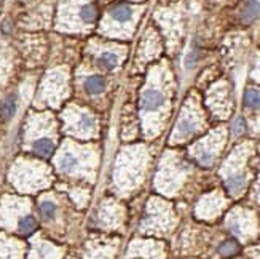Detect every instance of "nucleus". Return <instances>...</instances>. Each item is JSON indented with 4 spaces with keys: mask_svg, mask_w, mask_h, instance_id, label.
<instances>
[{
    "mask_svg": "<svg viewBox=\"0 0 260 259\" xmlns=\"http://www.w3.org/2000/svg\"><path fill=\"white\" fill-rule=\"evenodd\" d=\"M85 90L90 94H99L106 90V82L99 75H90L85 80Z\"/></svg>",
    "mask_w": 260,
    "mask_h": 259,
    "instance_id": "8",
    "label": "nucleus"
},
{
    "mask_svg": "<svg viewBox=\"0 0 260 259\" xmlns=\"http://www.w3.org/2000/svg\"><path fill=\"white\" fill-rule=\"evenodd\" d=\"M98 64L107 71H114V69L118 66V56L112 51H104V53L98 58Z\"/></svg>",
    "mask_w": 260,
    "mask_h": 259,
    "instance_id": "12",
    "label": "nucleus"
},
{
    "mask_svg": "<svg viewBox=\"0 0 260 259\" xmlns=\"http://www.w3.org/2000/svg\"><path fill=\"white\" fill-rule=\"evenodd\" d=\"M198 126H200V120H198V115L192 110H185L184 114L180 115L177 126H176V138L179 140H184V138H188L190 135H193Z\"/></svg>",
    "mask_w": 260,
    "mask_h": 259,
    "instance_id": "1",
    "label": "nucleus"
},
{
    "mask_svg": "<svg viewBox=\"0 0 260 259\" xmlns=\"http://www.w3.org/2000/svg\"><path fill=\"white\" fill-rule=\"evenodd\" d=\"M244 106L247 109H258L260 107V93L257 90H252V88H249L246 93H244Z\"/></svg>",
    "mask_w": 260,
    "mask_h": 259,
    "instance_id": "13",
    "label": "nucleus"
},
{
    "mask_svg": "<svg viewBox=\"0 0 260 259\" xmlns=\"http://www.w3.org/2000/svg\"><path fill=\"white\" fill-rule=\"evenodd\" d=\"M225 187L231 195H239L246 189V176L241 173H233L225 179Z\"/></svg>",
    "mask_w": 260,
    "mask_h": 259,
    "instance_id": "3",
    "label": "nucleus"
},
{
    "mask_svg": "<svg viewBox=\"0 0 260 259\" xmlns=\"http://www.w3.org/2000/svg\"><path fill=\"white\" fill-rule=\"evenodd\" d=\"M244 130H246V123H244V120H242L241 117H238L235 122H233L231 125V132L235 136H241L242 133H244Z\"/></svg>",
    "mask_w": 260,
    "mask_h": 259,
    "instance_id": "17",
    "label": "nucleus"
},
{
    "mask_svg": "<svg viewBox=\"0 0 260 259\" xmlns=\"http://www.w3.org/2000/svg\"><path fill=\"white\" fill-rule=\"evenodd\" d=\"M37 227V221L34 216H24V218L20 221V232L21 234H31Z\"/></svg>",
    "mask_w": 260,
    "mask_h": 259,
    "instance_id": "14",
    "label": "nucleus"
},
{
    "mask_svg": "<svg viewBox=\"0 0 260 259\" xmlns=\"http://www.w3.org/2000/svg\"><path fill=\"white\" fill-rule=\"evenodd\" d=\"M32 151H34V154L47 159L55 152V143H53V140H50V138H39V140L32 143Z\"/></svg>",
    "mask_w": 260,
    "mask_h": 259,
    "instance_id": "4",
    "label": "nucleus"
},
{
    "mask_svg": "<svg viewBox=\"0 0 260 259\" xmlns=\"http://www.w3.org/2000/svg\"><path fill=\"white\" fill-rule=\"evenodd\" d=\"M58 165H59L61 171L72 173V171H75L77 167H79V159H77L72 152H66V154H63V157L59 159Z\"/></svg>",
    "mask_w": 260,
    "mask_h": 259,
    "instance_id": "10",
    "label": "nucleus"
},
{
    "mask_svg": "<svg viewBox=\"0 0 260 259\" xmlns=\"http://www.w3.org/2000/svg\"><path fill=\"white\" fill-rule=\"evenodd\" d=\"M133 8L129 7V5H125V4H118L115 7H112V10H110V16H112V20L120 23V24H123V23H128L129 20L133 18Z\"/></svg>",
    "mask_w": 260,
    "mask_h": 259,
    "instance_id": "5",
    "label": "nucleus"
},
{
    "mask_svg": "<svg viewBox=\"0 0 260 259\" xmlns=\"http://www.w3.org/2000/svg\"><path fill=\"white\" fill-rule=\"evenodd\" d=\"M74 128L80 135H85V133L93 132V130L96 128V122H94V118L90 117L88 114H79L77 115V123L74 125Z\"/></svg>",
    "mask_w": 260,
    "mask_h": 259,
    "instance_id": "7",
    "label": "nucleus"
},
{
    "mask_svg": "<svg viewBox=\"0 0 260 259\" xmlns=\"http://www.w3.org/2000/svg\"><path fill=\"white\" fill-rule=\"evenodd\" d=\"M238 253V245L236 241H223V243L219 246V254L220 256H225V257H230L233 254Z\"/></svg>",
    "mask_w": 260,
    "mask_h": 259,
    "instance_id": "15",
    "label": "nucleus"
},
{
    "mask_svg": "<svg viewBox=\"0 0 260 259\" xmlns=\"http://www.w3.org/2000/svg\"><path fill=\"white\" fill-rule=\"evenodd\" d=\"M16 107H18V102H16L15 94H10V96H7L2 101V106H0V115L4 117V120H12L15 112H16Z\"/></svg>",
    "mask_w": 260,
    "mask_h": 259,
    "instance_id": "9",
    "label": "nucleus"
},
{
    "mask_svg": "<svg viewBox=\"0 0 260 259\" xmlns=\"http://www.w3.org/2000/svg\"><path fill=\"white\" fill-rule=\"evenodd\" d=\"M164 104V94L160 90H155L150 88L147 90L142 94V101H141V106L145 112H153V110H158L161 106Z\"/></svg>",
    "mask_w": 260,
    "mask_h": 259,
    "instance_id": "2",
    "label": "nucleus"
},
{
    "mask_svg": "<svg viewBox=\"0 0 260 259\" xmlns=\"http://www.w3.org/2000/svg\"><path fill=\"white\" fill-rule=\"evenodd\" d=\"M196 59H198V51L196 50H192L190 53L187 55V59H185V67H193L195 63H196Z\"/></svg>",
    "mask_w": 260,
    "mask_h": 259,
    "instance_id": "18",
    "label": "nucleus"
},
{
    "mask_svg": "<svg viewBox=\"0 0 260 259\" xmlns=\"http://www.w3.org/2000/svg\"><path fill=\"white\" fill-rule=\"evenodd\" d=\"M260 16V4L257 0H247L246 5L242 7L241 12V20L244 23H252Z\"/></svg>",
    "mask_w": 260,
    "mask_h": 259,
    "instance_id": "6",
    "label": "nucleus"
},
{
    "mask_svg": "<svg viewBox=\"0 0 260 259\" xmlns=\"http://www.w3.org/2000/svg\"><path fill=\"white\" fill-rule=\"evenodd\" d=\"M40 213H42L43 218H47V219L53 218L55 213H56V205L51 200H43L40 203Z\"/></svg>",
    "mask_w": 260,
    "mask_h": 259,
    "instance_id": "16",
    "label": "nucleus"
},
{
    "mask_svg": "<svg viewBox=\"0 0 260 259\" xmlns=\"http://www.w3.org/2000/svg\"><path fill=\"white\" fill-rule=\"evenodd\" d=\"M96 16H98V12L96 8H94L93 4H83L80 8H79V18L85 23V24H91L96 21Z\"/></svg>",
    "mask_w": 260,
    "mask_h": 259,
    "instance_id": "11",
    "label": "nucleus"
}]
</instances>
